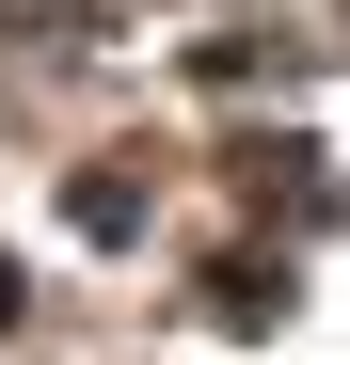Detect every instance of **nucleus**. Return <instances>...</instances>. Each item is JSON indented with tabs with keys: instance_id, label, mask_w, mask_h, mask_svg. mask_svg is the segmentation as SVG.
<instances>
[{
	"instance_id": "nucleus-1",
	"label": "nucleus",
	"mask_w": 350,
	"mask_h": 365,
	"mask_svg": "<svg viewBox=\"0 0 350 365\" xmlns=\"http://www.w3.org/2000/svg\"><path fill=\"white\" fill-rule=\"evenodd\" d=\"M0 318H16V270H0Z\"/></svg>"
}]
</instances>
